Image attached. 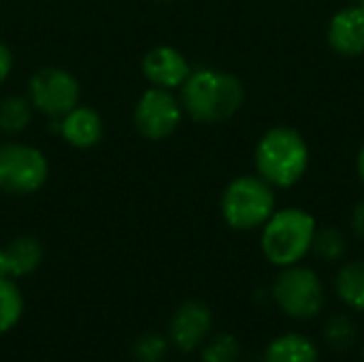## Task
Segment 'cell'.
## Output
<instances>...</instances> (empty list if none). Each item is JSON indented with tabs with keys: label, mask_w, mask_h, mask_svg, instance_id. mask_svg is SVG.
<instances>
[{
	"label": "cell",
	"mask_w": 364,
	"mask_h": 362,
	"mask_svg": "<svg viewBox=\"0 0 364 362\" xmlns=\"http://www.w3.org/2000/svg\"><path fill=\"white\" fill-rule=\"evenodd\" d=\"M245 85L235 73L213 66L192 68L190 77L179 87L183 113L205 126L232 119L245 105Z\"/></svg>",
	"instance_id": "cell-1"
},
{
	"label": "cell",
	"mask_w": 364,
	"mask_h": 362,
	"mask_svg": "<svg viewBox=\"0 0 364 362\" xmlns=\"http://www.w3.org/2000/svg\"><path fill=\"white\" fill-rule=\"evenodd\" d=\"M311 149L307 139L292 126H273L256 143L254 166L275 190L294 188L309 171Z\"/></svg>",
	"instance_id": "cell-2"
},
{
	"label": "cell",
	"mask_w": 364,
	"mask_h": 362,
	"mask_svg": "<svg viewBox=\"0 0 364 362\" xmlns=\"http://www.w3.org/2000/svg\"><path fill=\"white\" fill-rule=\"evenodd\" d=\"M260 230V250L264 258L284 269L301 265V260L311 254L318 222L314 213L303 207H282L275 209Z\"/></svg>",
	"instance_id": "cell-3"
},
{
	"label": "cell",
	"mask_w": 364,
	"mask_h": 362,
	"mask_svg": "<svg viewBox=\"0 0 364 362\" xmlns=\"http://www.w3.org/2000/svg\"><path fill=\"white\" fill-rule=\"evenodd\" d=\"M277 209V190L260 175H239L222 192L220 213L228 228L258 230Z\"/></svg>",
	"instance_id": "cell-4"
},
{
	"label": "cell",
	"mask_w": 364,
	"mask_h": 362,
	"mask_svg": "<svg viewBox=\"0 0 364 362\" xmlns=\"http://www.w3.org/2000/svg\"><path fill=\"white\" fill-rule=\"evenodd\" d=\"M49 179L47 156L28 143H0V192L6 196L36 194Z\"/></svg>",
	"instance_id": "cell-5"
},
{
	"label": "cell",
	"mask_w": 364,
	"mask_h": 362,
	"mask_svg": "<svg viewBox=\"0 0 364 362\" xmlns=\"http://www.w3.org/2000/svg\"><path fill=\"white\" fill-rule=\"evenodd\" d=\"M273 301L292 320L316 318L326 301V290L320 275L301 265L284 267L273 282Z\"/></svg>",
	"instance_id": "cell-6"
},
{
	"label": "cell",
	"mask_w": 364,
	"mask_h": 362,
	"mask_svg": "<svg viewBox=\"0 0 364 362\" xmlns=\"http://www.w3.org/2000/svg\"><path fill=\"white\" fill-rule=\"evenodd\" d=\"M28 98L34 111L60 119L81 100V85L77 77L60 66H43L28 81Z\"/></svg>",
	"instance_id": "cell-7"
},
{
	"label": "cell",
	"mask_w": 364,
	"mask_h": 362,
	"mask_svg": "<svg viewBox=\"0 0 364 362\" xmlns=\"http://www.w3.org/2000/svg\"><path fill=\"white\" fill-rule=\"evenodd\" d=\"M183 107L179 96L171 90L147 87L134 105V128L147 141L171 139L183 122Z\"/></svg>",
	"instance_id": "cell-8"
},
{
	"label": "cell",
	"mask_w": 364,
	"mask_h": 362,
	"mask_svg": "<svg viewBox=\"0 0 364 362\" xmlns=\"http://www.w3.org/2000/svg\"><path fill=\"white\" fill-rule=\"evenodd\" d=\"M213 329V314L200 301H186L181 303L171 322H168V339L179 352H194L200 348Z\"/></svg>",
	"instance_id": "cell-9"
},
{
	"label": "cell",
	"mask_w": 364,
	"mask_h": 362,
	"mask_svg": "<svg viewBox=\"0 0 364 362\" xmlns=\"http://www.w3.org/2000/svg\"><path fill=\"white\" fill-rule=\"evenodd\" d=\"M141 70H143L145 79L149 81V85L175 92L190 77L192 64L177 47L156 45L143 55Z\"/></svg>",
	"instance_id": "cell-10"
},
{
	"label": "cell",
	"mask_w": 364,
	"mask_h": 362,
	"mask_svg": "<svg viewBox=\"0 0 364 362\" xmlns=\"http://www.w3.org/2000/svg\"><path fill=\"white\" fill-rule=\"evenodd\" d=\"M326 43L341 58L364 55V11L358 2L333 13L326 26Z\"/></svg>",
	"instance_id": "cell-11"
},
{
	"label": "cell",
	"mask_w": 364,
	"mask_h": 362,
	"mask_svg": "<svg viewBox=\"0 0 364 362\" xmlns=\"http://www.w3.org/2000/svg\"><path fill=\"white\" fill-rule=\"evenodd\" d=\"M55 130L68 145L77 149H90L102 141L105 124L96 109L79 102L66 115L55 119Z\"/></svg>",
	"instance_id": "cell-12"
},
{
	"label": "cell",
	"mask_w": 364,
	"mask_h": 362,
	"mask_svg": "<svg viewBox=\"0 0 364 362\" xmlns=\"http://www.w3.org/2000/svg\"><path fill=\"white\" fill-rule=\"evenodd\" d=\"M41 260H43V245L38 239L30 235L15 237L0 247V277L6 280L28 277L38 269Z\"/></svg>",
	"instance_id": "cell-13"
},
{
	"label": "cell",
	"mask_w": 364,
	"mask_h": 362,
	"mask_svg": "<svg viewBox=\"0 0 364 362\" xmlns=\"http://www.w3.org/2000/svg\"><path fill=\"white\" fill-rule=\"evenodd\" d=\"M320 350L316 341L301 333H286L275 337L264 350V362H318Z\"/></svg>",
	"instance_id": "cell-14"
},
{
	"label": "cell",
	"mask_w": 364,
	"mask_h": 362,
	"mask_svg": "<svg viewBox=\"0 0 364 362\" xmlns=\"http://www.w3.org/2000/svg\"><path fill=\"white\" fill-rule=\"evenodd\" d=\"M335 290L350 309L364 312V260H350L337 271Z\"/></svg>",
	"instance_id": "cell-15"
},
{
	"label": "cell",
	"mask_w": 364,
	"mask_h": 362,
	"mask_svg": "<svg viewBox=\"0 0 364 362\" xmlns=\"http://www.w3.org/2000/svg\"><path fill=\"white\" fill-rule=\"evenodd\" d=\"M34 107L26 96L11 94L0 100V132L4 134H19L23 132L32 122Z\"/></svg>",
	"instance_id": "cell-16"
},
{
	"label": "cell",
	"mask_w": 364,
	"mask_h": 362,
	"mask_svg": "<svg viewBox=\"0 0 364 362\" xmlns=\"http://www.w3.org/2000/svg\"><path fill=\"white\" fill-rule=\"evenodd\" d=\"M23 314V294L15 280L0 277V335L17 326Z\"/></svg>",
	"instance_id": "cell-17"
},
{
	"label": "cell",
	"mask_w": 364,
	"mask_h": 362,
	"mask_svg": "<svg viewBox=\"0 0 364 362\" xmlns=\"http://www.w3.org/2000/svg\"><path fill=\"white\" fill-rule=\"evenodd\" d=\"M311 252L324 262H339L348 254V237L337 226H322L316 230Z\"/></svg>",
	"instance_id": "cell-18"
},
{
	"label": "cell",
	"mask_w": 364,
	"mask_h": 362,
	"mask_svg": "<svg viewBox=\"0 0 364 362\" xmlns=\"http://www.w3.org/2000/svg\"><path fill=\"white\" fill-rule=\"evenodd\" d=\"M356 337H358V331H356V324L350 316L346 314H337V316H331L324 324V341L331 350L343 354L348 350L354 348L356 344Z\"/></svg>",
	"instance_id": "cell-19"
},
{
	"label": "cell",
	"mask_w": 364,
	"mask_h": 362,
	"mask_svg": "<svg viewBox=\"0 0 364 362\" xmlns=\"http://www.w3.org/2000/svg\"><path fill=\"white\" fill-rule=\"evenodd\" d=\"M239 358H241V344L230 333H220L211 337L200 352L203 362H239Z\"/></svg>",
	"instance_id": "cell-20"
},
{
	"label": "cell",
	"mask_w": 364,
	"mask_h": 362,
	"mask_svg": "<svg viewBox=\"0 0 364 362\" xmlns=\"http://www.w3.org/2000/svg\"><path fill=\"white\" fill-rule=\"evenodd\" d=\"M168 341L158 333L141 335L132 346V356L136 362H160L166 356Z\"/></svg>",
	"instance_id": "cell-21"
},
{
	"label": "cell",
	"mask_w": 364,
	"mask_h": 362,
	"mask_svg": "<svg viewBox=\"0 0 364 362\" xmlns=\"http://www.w3.org/2000/svg\"><path fill=\"white\" fill-rule=\"evenodd\" d=\"M350 226H352L354 237L364 241V198H360V201L354 205L352 215H350Z\"/></svg>",
	"instance_id": "cell-22"
},
{
	"label": "cell",
	"mask_w": 364,
	"mask_h": 362,
	"mask_svg": "<svg viewBox=\"0 0 364 362\" xmlns=\"http://www.w3.org/2000/svg\"><path fill=\"white\" fill-rule=\"evenodd\" d=\"M13 64H15L13 51L9 49V45L4 41H0V85L9 79V75L13 70Z\"/></svg>",
	"instance_id": "cell-23"
},
{
	"label": "cell",
	"mask_w": 364,
	"mask_h": 362,
	"mask_svg": "<svg viewBox=\"0 0 364 362\" xmlns=\"http://www.w3.org/2000/svg\"><path fill=\"white\" fill-rule=\"evenodd\" d=\"M356 175H358L360 183L364 186V143L360 145L358 154H356Z\"/></svg>",
	"instance_id": "cell-24"
},
{
	"label": "cell",
	"mask_w": 364,
	"mask_h": 362,
	"mask_svg": "<svg viewBox=\"0 0 364 362\" xmlns=\"http://www.w3.org/2000/svg\"><path fill=\"white\" fill-rule=\"evenodd\" d=\"M358 4H360V9L364 11V0H358Z\"/></svg>",
	"instance_id": "cell-25"
},
{
	"label": "cell",
	"mask_w": 364,
	"mask_h": 362,
	"mask_svg": "<svg viewBox=\"0 0 364 362\" xmlns=\"http://www.w3.org/2000/svg\"><path fill=\"white\" fill-rule=\"evenodd\" d=\"M158 2H171V0H158Z\"/></svg>",
	"instance_id": "cell-26"
},
{
	"label": "cell",
	"mask_w": 364,
	"mask_h": 362,
	"mask_svg": "<svg viewBox=\"0 0 364 362\" xmlns=\"http://www.w3.org/2000/svg\"><path fill=\"white\" fill-rule=\"evenodd\" d=\"M363 361H364V348H363Z\"/></svg>",
	"instance_id": "cell-27"
}]
</instances>
